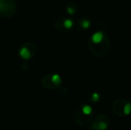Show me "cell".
Instances as JSON below:
<instances>
[{"label":"cell","mask_w":131,"mask_h":130,"mask_svg":"<svg viewBox=\"0 0 131 130\" xmlns=\"http://www.w3.org/2000/svg\"><path fill=\"white\" fill-rule=\"evenodd\" d=\"M17 11L15 0H0V17L9 18L15 15Z\"/></svg>","instance_id":"5b68a950"},{"label":"cell","mask_w":131,"mask_h":130,"mask_svg":"<svg viewBox=\"0 0 131 130\" xmlns=\"http://www.w3.org/2000/svg\"><path fill=\"white\" fill-rule=\"evenodd\" d=\"M91 25H92L91 21L89 18L84 17V18H81L78 19V21H77L76 26H77L78 30L85 31V30L89 29L91 27Z\"/></svg>","instance_id":"9c48e42d"},{"label":"cell","mask_w":131,"mask_h":130,"mask_svg":"<svg viewBox=\"0 0 131 130\" xmlns=\"http://www.w3.org/2000/svg\"><path fill=\"white\" fill-rule=\"evenodd\" d=\"M64 9H65V12L68 15L73 16V15H74L78 12V5L75 2H70L66 4V5L64 7Z\"/></svg>","instance_id":"30bf717a"},{"label":"cell","mask_w":131,"mask_h":130,"mask_svg":"<svg viewBox=\"0 0 131 130\" xmlns=\"http://www.w3.org/2000/svg\"><path fill=\"white\" fill-rule=\"evenodd\" d=\"M112 110L117 116H127L131 113V103L124 99H117L112 103Z\"/></svg>","instance_id":"277c9868"},{"label":"cell","mask_w":131,"mask_h":130,"mask_svg":"<svg viewBox=\"0 0 131 130\" xmlns=\"http://www.w3.org/2000/svg\"><path fill=\"white\" fill-rule=\"evenodd\" d=\"M130 130H131V129H130Z\"/></svg>","instance_id":"4fadbf2b"},{"label":"cell","mask_w":131,"mask_h":130,"mask_svg":"<svg viewBox=\"0 0 131 130\" xmlns=\"http://www.w3.org/2000/svg\"><path fill=\"white\" fill-rule=\"evenodd\" d=\"M41 84L47 90H55L62 85V78L58 74L51 73L45 74L41 80Z\"/></svg>","instance_id":"3957f363"},{"label":"cell","mask_w":131,"mask_h":130,"mask_svg":"<svg viewBox=\"0 0 131 130\" xmlns=\"http://www.w3.org/2000/svg\"><path fill=\"white\" fill-rule=\"evenodd\" d=\"M54 25L55 29L58 31L68 32L74 28L75 22L70 17H61L54 21Z\"/></svg>","instance_id":"52a82bcc"},{"label":"cell","mask_w":131,"mask_h":130,"mask_svg":"<svg viewBox=\"0 0 131 130\" xmlns=\"http://www.w3.org/2000/svg\"><path fill=\"white\" fill-rule=\"evenodd\" d=\"M110 125V120L107 115L99 114L93 120L91 124L92 130H107Z\"/></svg>","instance_id":"ba28073f"},{"label":"cell","mask_w":131,"mask_h":130,"mask_svg":"<svg viewBox=\"0 0 131 130\" xmlns=\"http://www.w3.org/2000/svg\"><path fill=\"white\" fill-rule=\"evenodd\" d=\"M88 46L91 54L97 57L107 56L111 49V41L108 34L103 31H96L90 37Z\"/></svg>","instance_id":"6da1fadb"},{"label":"cell","mask_w":131,"mask_h":130,"mask_svg":"<svg viewBox=\"0 0 131 130\" xmlns=\"http://www.w3.org/2000/svg\"><path fill=\"white\" fill-rule=\"evenodd\" d=\"M73 117L74 122L78 126H88L91 124L94 119V110L90 104H80L75 108Z\"/></svg>","instance_id":"7a4b0ae2"},{"label":"cell","mask_w":131,"mask_h":130,"mask_svg":"<svg viewBox=\"0 0 131 130\" xmlns=\"http://www.w3.org/2000/svg\"><path fill=\"white\" fill-rule=\"evenodd\" d=\"M130 103H131V97H130Z\"/></svg>","instance_id":"7c38bea8"},{"label":"cell","mask_w":131,"mask_h":130,"mask_svg":"<svg viewBox=\"0 0 131 130\" xmlns=\"http://www.w3.org/2000/svg\"><path fill=\"white\" fill-rule=\"evenodd\" d=\"M101 100V94L98 92H93L88 97V102L91 104H95Z\"/></svg>","instance_id":"8fae6325"},{"label":"cell","mask_w":131,"mask_h":130,"mask_svg":"<svg viewBox=\"0 0 131 130\" xmlns=\"http://www.w3.org/2000/svg\"><path fill=\"white\" fill-rule=\"evenodd\" d=\"M37 51V48L32 42H25L22 44L18 51V54L19 57L24 61H28L34 57Z\"/></svg>","instance_id":"8992f818"}]
</instances>
